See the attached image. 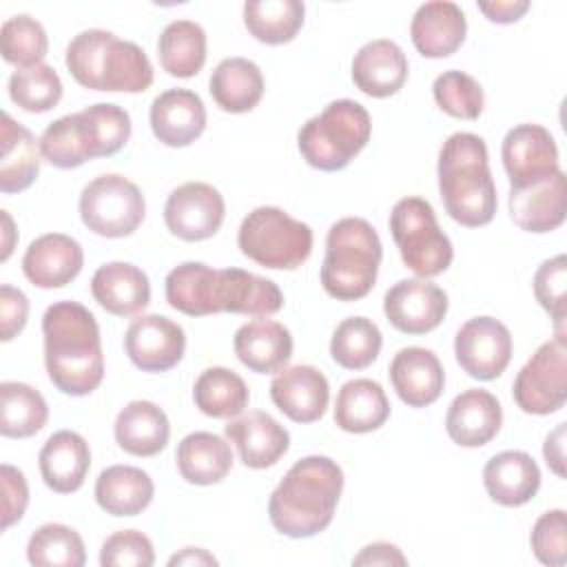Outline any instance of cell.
<instances>
[{"label":"cell","mask_w":567,"mask_h":567,"mask_svg":"<svg viewBox=\"0 0 567 567\" xmlns=\"http://www.w3.org/2000/svg\"><path fill=\"white\" fill-rule=\"evenodd\" d=\"M516 405L525 414H554L567 401V341L554 337L518 370L512 388Z\"/></svg>","instance_id":"obj_10"},{"label":"cell","mask_w":567,"mask_h":567,"mask_svg":"<svg viewBox=\"0 0 567 567\" xmlns=\"http://www.w3.org/2000/svg\"><path fill=\"white\" fill-rule=\"evenodd\" d=\"M0 217H2V252H0V261H7L9 255L13 252V241H16V226H13V219L7 210H0Z\"/></svg>","instance_id":"obj_56"},{"label":"cell","mask_w":567,"mask_h":567,"mask_svg":"<svg viewBox=\"0 0 567 567\" xmlns=\"http://www.w3.org/2000/svg\"><path fill=\"white\" fill-rule=\"evenodd\" d=\"M157 55L168 75L193 78L206 64V31L193 20H173L159 33Z\"/></svg>","instance_id":"obj_36"},{"label":"cell","mask_w":567,"mask_h":567,"mask_svg":"<svg viewBox=\"0 0 567 567\" xmlns=\"http://www.w3.org/2000/svg\"><path fill=\"white\" fill-rule=\"evenodd\" d=\"M512 334L494 317L467 319L454 337V357L463 372L478 381L501 377L512 361Z\"/></svg>","instance_id":"obj_12"},{"label":"cell","mask_w":567,"mask_h":567,"mask_svg":"<svg viewBox=\"0 0 567 567\" xmlns=\"http://www.w3.org/2000/svg\"><path fill=\"white\" fill-rule=\"evenodd\" d=\"M124 350L142 372H166L184 359L186 334L164 315H137L126 328Z\"/></svg>","instance_id":"obj_15"},{"label":"cell","mask_w":567,"mask_h":567,"mask_svg":"<svg viewBox=\"0 0 567 567\" xmlns=\"http://www.w3.org/2000/svg\"><path fill=\"white\" fill-rule=\"evenodd\" d=\"M233 350L248 370L257 374H277L292 357V337L284 323L257 317L237 328Z\"/></svg>","instance_id":"obj_26"},{"label":"cell","mask_w":567,"mask_h":567,"mask_svg":"<svg viewBox=\"0 0 567 567\" xmlns=\"http://www.w3.org/2000/svg\"><path fill=\"white\" fill-rule=\"evenodd\" d=\"M383 337L379 326L368 317L343 319L330 339V357L346 370H365L381 352Z\"/></svg>","instance_id":"obj_40"},{"label":"cell","mask_w":567,"mask_h":567,"mask_svg":"<svg viewBox=\"0 0 567 567\" xmlns=\"http://www.w3.org/2000/svg\"><path fill=\"white\" fill-rule=\"evenodd\" d=\"M390 401L381 383L372 379L346 381L334 401V423L350 434H368L385 425Z\"/></svg>","instance_id":"obj_33"},{"label":"cell","mask_w":567,"mask_h":567,"mask_svg":"<svg viewBox=\"0 0 567 567\" xmlns=\"http://www.w3.org/2000/svg\"><path fill=\"white\" fill-rule=\"evenodd\" d=\"M370 133L372 120L365 106L343 97L330 102L299 128L297 146L312 168L334 173L346 168L365 148Z\"/></svg>","instance_id":"obj_6"},{"label":"cell","mask_w":567,"mask_h":567,"mask_svg":"<svg viewBox=\"0 0 567 567\" xmlns=\"http://www.w3.org/2000/svg\"><path fill=\"white\" fill-rule=\"evenodd\" d=\"M226 215L221 193L206 182H186L171 190L164 204V224L182 241H204L213 237Z\"/></svg>","instance_id":"obj_13"},{"label":"cell","mask_w":567,"mask_h":567,"mask_svg":"<svg viewBox=\"0 0 567 567\" xmlns=\"http://www.w3.org/2000/svg\"><path fill=\"white\" fill-rule=\"evenodd\" d=\"M534 556L549 567H563L567 563V514L565 509L545 512L529 534Z\"/></svg>","instance_id":"obj_48"},{"label":"cell","mask_w":567,"mask_h":567,"mask_svg":"<svg viewBox=\"0 0 567 567\" xmlns=\"http://www.w3.org/2000/svg\"><path fill=\"white\" fill-rule=\"evenodd\" d=\"M237 246L250 261L270 270H295L312 252V228L284 208L259 206L237 230Z\"/></svg>","instance_id":"obj_7"},{"label":"cell","mask_w":567,"mask_h":567,"mask_svg":"<svg viewBox=\"0 0 567 567\" xmlns=\"http://www.w3.org/2000/svg\"><path fill=\"white\" fill-rule=\"evenodd\" d=\"M153 135L171 148L190 146L206 128V106L190 89L159 93L148 111Z\"/></svg>","instance_id":"obj_21"},{"label":"cell","mask_w":567,"mask_h":567,"mask_svg":"<svg viewBox=\"0 0 567 567\" xmlns=\"http://www.w3.org/2000/svg\"><path fill=\"white\" fill-rule=\"evenodd\" d=\"M193 401L206 416L235 419L248 408L250 392L237 372L213 365L197 377L193 385Z\"/></svg>","instance_id":"obj_37"},{"label":"cell","mask_w":567,"mask_h":567,"mask_svg":"<svg viewBox=\"0 0 567 567\" xmlns=\"http://www.w3.org/2000/svg\"><path fill=\"white\" fill-rule=\"evenodd\" d=\"M534 295L540 308L554 319L558 337H565V317H567V257L556 255L545 259L534 272Z\"/></svg>","instance_id":"obj_47"},{"label":"cell","mask_w":567,"mask_h":567,"mask_svg":"<svg viewBox=\"0 0 567 567\" xmlns=\"http://www.w3.org/2000/svg\"><path fill=\"white\" fill-rule=\"evenodd\" d=\"M483 485L494 503L503 507H520L536 496L540 487V467L527 452L505 450L485 463Z\"/></svg>","instance_id":"obj_29"},{"label":"cell","mask_w":567,"mask_h":567,"mask_svg":"<svg viewBox=\"0 0 567 567\" xmlns=\"http://www.w3.org/2000/svg\"><path fill=\"white\" fill-rule=\"evenodd\" d=\"M565 434H567V423H558L547 434L543 445V456L547 467L560 478H565Z\"/></svg>","instance_id":"obj_54"},{"label":"cell","mask_w":567,"mask_h":567,"mask_svg":"<svg viewBox=\"0 0 567 567\" xmlns=\"http://www.w3.org/2000/svg\"><path fill=\"white\" fill-rule=\"evenodd\" d=\"M0 481H2V529H9L27 512L29 485L24 474L9 463H2Z\"/></svg>","instance_id":"obj_50"},{"label":"cell","mask_w":567,"mask_h":567,"mask_svg":"<svg viewBox=\"0 0 567 567\" xmlns=\"http://www.w3.org/2000/svg\"><path fill=\"white\" fill-rule=\"evenodd\" d=\"M84 266L80 241L64 233H47L35 237L22 257L24 277L44 290L64 288Z\"/></svg>","instance_id":"obj_19"},{"label":"cell","mask_w":567,"mask_h":567,"mask_svg":"<svg viewBox=\"0 0 567 567\" xmlns=\"http://www.w3.org/2000/svg\"><path fill=\"white\" fill-rule=\"evenodd\" d=\"M27 560L33 567H82L86 563L84 540L69 525L44 523L27 543Z\"/></svg>","instance_id":"obj_42"},{"label":"cell","mask_w":567,"mask_h":567,"mask_svg":"<svg viewBox=\"0 0 567 567\" xmlns=\"http://www.w3.org/2000/svg\"><path fill=\"white\" fill-rule=\"evenodd\" d=\"M82 224L109 239L133 235L146 217V199L137 184L117 173H104L91 179L78 202Z\"/></svg>","instance_id":"obj_9"},{"label":"cell","mask_w":567,"mask_h":567,"mask_svg":"<svg viewBox=\"0 0 567 567\" xmlns=\"http://www.w3.org/2000/svg\"><path fill=\"white\" fill-rule=\"evenodd\" d=\"M272 403L295 423H315L326 414L330 385L315 365H290L275 374L270 383Z\"/></svg>","instance_id":"obj_20"},{"label":"cell","mask_w":567,"mask_h":567,"mask_svg":"<svg viewBox=\"0 0 567 567\" xmlns=\"http://www.w3.org/2000/svg\"><path fill=\"white\" fill-rule=\"evenodd\" d=\"M0 47L4 62L18 69H29L42 64L49 51V38L35 18L18 13L4 20L0 31Z\"/></svg>","instance_id":"obj_44"},{"label":"cell","mask_w":567,"mask_h":567,"mask_svg":"<svg viewBox=\"0 0 567 567\" xmlns=\"http://www.w3.org/2000/svg\"><path fill=\"white\" fill-rule=\"evenodd\" d=\"M29 317V299L20 288L9 284L0 286V339L11 341L18 337Z\"/></svg>","instance_id":"obj_51"},{"label":"cell","mask_w":567,"mask_h":567,"mask_svg":"<svg viewBox=\"0 0 567 567\" xmlns=\"http://www.w3.org/2000/svg\"><path fill=\"white\" fill-rule=\"evenodd\" d=\"M49 421L44 396L20 381L0 383V434L7 439H29Z\"/></svg>","instance_id":"obj_39"},{"label":"cell","mask_w":567,"mask_h":567,"mask_svg":"<svg viewBox=\"0 0 567 567\" xmlns=\"http://www.w3.org/2000/svg\"><path fill=\"white\" fill-rule=\"evenodd\" d=\"M501 157L509 186H525L560 171L554 135L540 124H518L507 131Z\"/></svg>","instance_id":"obj_16"},{"label":"cell","mask_w":567,"mask_h":567,"mask_svg":"<svg viewBox=\"0 0 567 567\" xmlns=\"http://www.w3.org/2000/svg\"><path fill=\"white\" fill-rule=\"evenodd\" d=\"M91 295L109 315L133 317L151 303V281L128 261H109L93 272Z\"/></svg>","instance_id":"obj_28"},{"label":"cell","mask_w":567,"mask_h":567,"mask_svg":"<svg viewBox=\"0 0 567 567\" xmlns=\"http://www.w3.org/2000/svg\"><path fill=\"white\" fill-rule=\"evenodd\" d=\"M343 492V470L330 456L297 461L268 498L272 527L288 538H312L334 518Z\"/></svg>","instance_id":"obj_2"},{"label":"cell","mask_w":567,"mask_h":567,"mask_svg":"<svg viewBox=\"0 0 567 567\" xmlns=\"http://www.w3.org/2000/svg\"><path fill=\"white\" fill-rule=\"evenodd\" d=\"M436 173L445 213L456 224L478 228L494 219L498 199L483 137L452 133L439 151Z\"/></svg>","instance_id":"obj_3"},{"label":"cell","mask_w":567,"mask_h":567,"mask_svg":"<svg viewBox=\"0 0 567 567\" xmlns=\"http://www.w3.org/2000/svg\"><path fill=\"white\" fill-rule=\"evenodd\" d=\"M175 463L186 483L215 485L233 470V452L228 441L213 432H190L179 441Z\"/></svg>","instance_id":"obj_34"},{"label":"cell","mask_w":567,"mask_h":567,"mask_svg":"<svg viewBox=\"0 0 567 567\" xmlns=\"http://www.w3.org/2000/svg\"><path fill=\"white\" fill-rule=\"evenodd\" d=\"M478 11L496 24H512L518 22L527 11V0H492V2H478Z\"/></svg>","instance_id":"obj_53"},{"label":"cell","mask_w":567,"mask_h":567,"mask_svg":"<svg viewBox=\"0 0 567 567\" xmlns=\"http://www.w3.org/2000/svg\"><path fill=\"white\" fill-rule=\"evenodd\" d=\"M164 295L171 308L188 317H208L228 312L230 277L228 268H210L202 261L175 266L164 281Z\"/></svg>","instance_id":"obj_11"},{"label":"cell","mask_w":567,"mask_h":567,"mask_svg":"<svg viewBox=\"0 0 567 567\" xmlns=\"http://www.w3.org/2000/svg\"><path fill=\"white\" fill-rule=\"evenodd\" d=\"M467 33L463 9L450 0H432L421 4L410 22V38L414 49L430 60L452 55Z\"/></svg>","instance_id":"obj_23"},{"label":"cell","mask_w":567,"mask_h":567,"mask_svg":"<svg viewBox=\"0 0 567 567\" xmlns=\"http://www.w3.org/2000/svg\"><path fill=\"white\" fill-rule=\"evenodd\" d=\"M44 365L51 383L69 396H86L104 379L100 326L78 301H55L42 317Z\"/></svg>","instance_id":"obj_1"},{"label":"cell","mask_w":567,"mask_h":567,"mask_svg":"<svg viewBox=\"0 0 567 567\" xmlns=\"http://www.w3.org/2000/svg\"><path fill=\"white\" fill-rule=\"evenodd\" d=\"M38 465L49 489L55 494H73L84 485L91 467L89 443L73 430H58L44 441Z\"/></svg>","instance_id":"obj_27"},{"label":"cell","mask_w":567,"mask_h":567,"mask_svg":"<svg viewBox=\"0 0 567 567\" xmlns=\"http://www.w3.org/2000/svg\"><path fill=\"white\" fill-rule=\"evenodd\" d=\"M38 144H40L42 159H47L51 166L62 171L78 168L84 162L93 159L89 133L80 111L51 122L42 131Z\"/></svg>","instance_id":"obj_41"},{"label":"cell","mask_w":567,"mask_h":567,"mask_svg":"<svg viewBox=\"0 0 567 567\" xmlns=\"http://www.w3.org/2000/svg\"><path fill=\"white\" fill-rule=\"evenodd\" d=\"M89 137H91V148H93V159L95 157H111L117 151H122L131 137V115L109 102H97L80 111Z\"/></svg>","instance_id":"obj_45"},{"label":"cell","mask_w":567,"mask_h":567,"mask_svg":"<svg viewBox=\"0 0 567 567\" xmlns=\"http://www.w3.org/2000/svg\"><path fill=\"white\" fill-rule=\"evenodd\" d=\"M306 7L301 0H248L244 4V24L248 33L270 47L295 40L303 27Z\"/></svg>","instance_id":"obj_38"},{"label":"cell","mask_w":567,"mask_h":567,"mask_svg":"<svg viewBox=\"0 0 567 567\" xmlns=\"http://www.w3.org/2000/svg\"><path fill=\"white\" fill-rule=\"evenodd\" d=\"M115 443L133 456H155L159 454L171 436V423L166 412L146 399L126 403L113 425Z\"/></svg>","instance_id":"obj_30"},{"label":"cell","mask_w":567,"mask_h":567,"mask_svg":"<svg viewBox=\"0 0 567 567\" xmlns=\"http://www.w3.org/2000/svg\"><path fill=\"white\" fill-rule=\"evenodd\" d=\"M66 69L91 91L144 93L153 84V64L142 47L106 29L80 31L66 47Z\"/></svg>","instance_id":"obj_4"},{"label":"cell","mask_w":567,"mask_h":567,"mask_svg":"<svg viewBox=\"0 0 567 567\" xmlns=\"http://www.w3.org/2000/svg\"><path fill=\"white\" fill-rule=\"evenodd\" d=\"M503 425L501 401L481 388L454 396L445 414V432L461 447L487 445Z\"/></svg>","instance_id":"obj_22"},{"label":"cell","mask_w":567,"mask_h":567,"mask_svg":"<svg viewBox=\"0 0 567 567\" xmlns=\"http://www.w3.org/2000/svg\"><path fill=\"white\" fill-rule=\"evenodd\" d=\"M95 503L111 516L142 514L155 494L148 472L135 465H111L95 481Z\"/></svg>","instance_id":"obj_32"},{"label":"cell","mask_w":567,"mask_h":567,"mask_svg":"<svg viewBox=\"0 0 567 567\" xmlns=\"http://www.w3.org/2000/svg\"><path fill=\"white\" fill-rule=\"evenodd\" d=\"M390 381L408 408H427L441 396L445 372L432 350L410 346L401 348L390 361Z\"/></svg>","instance_id":"obj_24"},{"label":"cell","mask_w":567,"mask_h":567,"mask_svg":"<svg viewBox=\"0 0 567 567\" xmlns=\"http://www.w3.org/2000/svg\"><path fill=\"white\" fill-rule=\"evenodd\" d=\"M155 563V549L146 534L137 529L113 532L100 549L102 567H151Z\"/></svg>","instance_id":"obj_49"},{"label":"cell","mask_w":567,"mask_h":567,"mask_svg":"<svg viewBox=\"0 0 567 567\" xmlns=\"http://www.w3.org/2000/svg\"><path fill=\"white\" fill-rule=\"evenodd\" d=\"M436 106L458 120H478L485 106L483 86L463 71H443L432 84Z\"/></svg>","instance_id":"obj_46"},{"label":"cell","mask_w":567,"mask_h":567,"mask_svg":"<svg viewBox=\"0 0 567 567\" xmlns=\"http://www.w3.org/2000/svg\"><path fill=\"white\" fill-rule=\"evenodd\" d=\"M226 441L239 452V458L250 470L272 467L290 447L288 430L268 412L250 410L230 419L224 425Z\"/></svg>","instance_id":"obj_17"},{"label":"cell","mask_w":567,"mask_h":567,"mask_svg":"<svg viewBox=\"0 0 567 567\" xmlns=\"http://www.w3.org/2000/svg\"><path fill=\"white\" fill-rule=\"evenodd\" d=\"M215 104L226 113H248L264 95V73L246 58L221 60L208 80Z\"/></svg>","instance_id":"obj_35"},{"label":"cell","mask_w":567,"mask_h":567,"mask_svg":"<svg viewBox=\"0 0 567 567\" xmlns=\"http://www.w3.org/2000/svg\"><path fill=\"white\" fill-rule=\"evenodd\" d=\"M0 190L4 195L27 190L40 175V144L33 133L2 113L0 126Z\"/></svg>","instance_id":"obj_31"},{"label":"cell","mask_w":567,"mask_h":567,"mask_svg":"<svg viewBox=\"0 0 567 567\" xmlns=\"http://www.w3.org/2000/svg\"><path fill=\"white\" fill-rule=\"evenodd\" d=\"M390 233L403 264L423 279L445 272L454 259L450 237L441 230L427 199L408 195L392 206Z\"/></svg>","instance_id":"obj_8"},{"label":"cell","mask_w":567,"mask_h":567,"mask_svg":"<svg viewBox=\"0 0 567 567\" xmlns=\"http://www.w3.org/2000/svg\"><path fill=\"white\" fill-rule=\"evenodd\" d=\"M565 197L563 171L525 186H509V217L525 233H551L565 221Z\"/></svg>","instance_id":"obj_18"},{"label":"cell","mask_w":567,"mask_h":567,"mask_svg":"<svg viewBox=\"0 0 567 567\" xmlns=\"http://www.w3.org/2000/svg\"><path fill=\"white\" fill-rule=\"evenodd\" d=\"M168 565H188V567H208V565H217V558L202 549V547H184L179 554H173L168 558Z\"/></svg>","instance_id":"obj_55"},{"label":"cell","mask_w":567,"mask_h":567,"mask_svg":"<svg viewBox=\"0 0 567 567\" xmlns=\"http://www.w3.org/2000/svg\"><path fill=\"white\" fill-rule=\"evenodd\" d=\"M408 80V58L403 49L388 38L365 42L352 60V82L370 97H390Z\"/></svg>","instance_id":"obj_25"},{"label":"cell","mask_w":567,"mask_h":567,"mask_svg":"<svg viewBox=\"0 0 567 567\" xmlns=\"http://www.w3.org/2000/svg\"><path fill=\"white\" fill-rule=\"evenodd\" d=\"M352 565H381V567H392V565H408V558L403 556V551L392 545V543H372V545H365L354 558H352Z\"/></svg>","instance_id":"obj_52"},{"label":"cell","mask_w":567,"mask_h":567,"mask_svg":"<svg viewBox=\"0 0 567 567\" xmlns=\"http://www.w3.org/2000/svg\"><path fill=\"white\" fill-rule=\"evenodd\" d=\"M9 97L27 113H47L62 100V80L44 62L16 69L9 78Z\"/></svg>","instance_id":"obj_43"},{"label":"cell","mask_w":567,"mask_h":567,"mask_svg":"<svg viewBox=\"0 0 567 567\" xmlns=\"http://www.w3.org/2000/svg\"><path fill=\"white\" fill-rule=\"evenodd\" d=\"M381 259L377 228L361 217H343L326 235L321 286L337 301H359L374 288Z\"/></svg>","instance_id":"obj_5"},{"label":"cell","mask_w":567,"mask_h":567,"mask_svg":"<svg viewBox=\"0 0 567 567\" xmlns=\"http://www.w3.org/2000/svg\"><path fill=\"white\" fill-rule=\"evenodd\" d=\"M383 312L399 332L425 334L447 315V295L430 279H401L383 297Z\"/></svg>","instance_id":"obj_14"}]
</instances>
